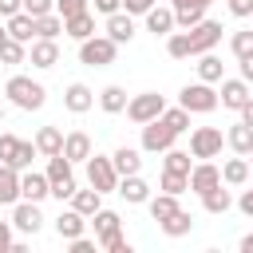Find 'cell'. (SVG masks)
Returning a JSON list of instances; mask_svg holds the SVG:
<instances>
[{"instance_id":"cell-1","label":"cell","mask_w":253,"mask_h":253,"mask_svg":"<svg viewBox=\"0 0 253 253\" xmlns=\"http://www.w3.org/2000/svg\"><path fill=\"white\" fill-rule=\"evenodd\" d=\"M4 95H8V103L20 107V111H40V107L47 103V87L36 83L32 75H12V79L4 83Z\"/></svg>"},{"instance_id":"cell-2","label":"cell","mask_w":253,"mask_h":253,"mask_svg":"<svg viewBox=\"0 0 253 253\" xmlns=\"http://www.w3.org/2000/svg\"><path fill=\"white\" fill-rule=\"evenodd\" d=\"M75 162L59 150V154H51L47 158V182H51V198H59V202H71V194L79 190L75 186V170H71Z\"/></svg>"},{"instance_id":"cell-3","label":"cell","mask_w":253,"mask_h":253,"mask_svg":"<svg viewBox=\"0 0 253 253\" xmlns=\"http://www.w3.org/2000/svg\"><path fill=\"white\" fill-rule=\"evenodd\" d=\"M115 55H119V43H115L107 32H103V36H87V40L79 43V63H83V67H111Z\"/></svg>"},{"instance_id":"cell-4","label":"cell","mask_w":253,"mask_h":253,"mask_svg":"<svg viewBox=\"0 0 253 253\" xmlns=\"http://www.w3.org/2000/svg\"><path fill=\"white\" fill-rule=\"evenodd\" d=\"M178 103L190 111V115H210V111H217V103H221V95L213 91V83H186L182 91H178Z\"/></svg>"},{"instance_id":"cell-5","label":"cell","mask_w":253,"mask_h":253,"mask_svg":"<svg viewBox=\"0 0 253 253\" xmlns=\"http://www.w3.org/2000/svg\"><path fill=\"white\" fill-rule=\"evenodd\" d=\"M83 166H87V186H95L99 194H115V190H119L115 158H107V154H91Z\"/></svg>"},{"instance_id":"cell-6","label":"cell","mask_w":253,"mask_h":253,"mask_svg":"<svg viewBox=\"0 0 253 253\" xmlns=\"http://www.w3.org/2000/svg\"><path fill=\"white\" fill-rule=\"evenodd\" d=\"M174 138H178V130H174L162 115H158V119L142 123V142H138V146H142L146 154H166V150L174 146Z\"/></svg>"},{"instance_id":"cell-7","label":"cell","mask_w":253,"mask_h":253,"mask_svg":"<svg viewBox=\"0 0 253 253\" xmlns=\"http://www.w3.org/2000/svg\"><path fill=\"white\" fill-rule=\"evenodd\" d=\"M162 111H166V99H162L158 91H142V95H134V99L126 103V119H130L134 126H142V123L158 119Z\"/></svg>"},{"instance_id":"cell-8","label":"cell","mask_w":253,"mask_h":253,"mask_svg":"<svg viewBox=\"0 0 253 253\" xmlns=\"http://www.w3.org/2000/svg\"><path fill=\"white\" fill-rule=\"evenodd\" d=\"M221 146H225L221 126H194L190 130V154L194 158H217Z\"/></svg>"},{"instance_id":"cell-9","label":"cell","mask_w":253,"mask_h":253,"mask_svg":"<svg viewBox=\"0 0 253 253\" xmlns=\"http://www.w3.org/2000/svg\"><path fill=\"white\" fill-rule=\"evenodd\" d=\"M186 36H190V47H194V55H206V51H213L217 43H221V24L217 20H202V24H194V28H182Z\"/></svg>"},{"instance_id":"cell-10","label":"cell","mask_w":253,"mask_h":253,"mask_svg":"<svg viewBox=\"0 0 253 253\" xmlns=\"http://www.w3.org/2000/svg\"><path fill=\"white\" fill-rule=\"evenodd\" d=\"M213 186H221V166H213L210 158H198L194 170H190V190L202 198V194H210Z\"/></svg>"},{"instance_id":"cell-11","label":"cell","mask_w":253,"mask_h":253,"mask_svg":"<svg viewBox=\"0 0 253 253\" xmlns=\"http://www.w3.org/2000/svg\"><path fill=\"white\" fill-rule=\"evenodd\" d=\"M12 225H16L20 233H40V229H43L40 202H28V198H20V202L12 206Z\"/></svg>"},{"instance_id":"cell-12","label":"cell","mask_w":253,"mask_h":253,"mask_svg":"<svg viewBox=\"0 0 253 253\" xmlns=\"http://www.w3.org/2000/svg\"><path fill=\"white\" fill-rule=\"evenodd\" d=\"M217 95H221V107H225V111H241V107L253 99V83H245L241 75H237V79H221V91H217Z\"/></svg>"},{"instance_id":"cell-13","label":"cell","mask_w":253,"mask_h":253,"mask_svg":"<svg viewBox=\"0 0 253 253\" xmlns=\"http://www.w3.org/2000/svg\"><path fill=\"white\" fill-rule=\"evenodd\" d=\"M126 206H146L150 202V186H146V178L142 174H126V178H119V190H115Z\"/></svg>"},{"instance_id":"cell-14","label":"cell","mask_w":253,"mask_h":253,"mask_svg":"<svg viewBox=\"0 0 253 253\" xmlns=\"http://www.w3.org/2000/svg\"><path fill=\"white\" fill-rule=\"evenodd\" d=\"M28 63L40 67V71L55 67V63H59V43H55V40H32V43H28Z\"/></svg>"},{"instance_id":"cell-15","label":"cell","mask_w":253,"mask_h":253,"mask_svg":"<svg viewBox=\"0 0 253 253\" xmlns=\"http://www.w3.org/2000/svg\"><path fill=\"white\" fill-rule=\"evenodd\" d=\"M63 107H67L71 115H87V111L95 107V91H91L87 83H67V91H63Z\"/></svg>"},{"instance_id":"cell-16","label":"cell","mask_w":253,"mask_h":253,"mask_svg":"<svg viewBox=\"0 0 253 253\" xmlns=\"http://www.w3.org/2000/svg\"><path fill=\"white\" fill-rule=\"evenodd\" d=\"M63 154H67L71 162H87V158L95 154L91 134H87V130H67V134H63Z\"/></svg>"},{"instance_id":"cell-17","label":"cell","mask_w":253,"mask_h":253,"mask_svg":"<svg viewBox=\"0 0 253 253\" xmlns=\"http://www.w3.org/2000/svg\"><path fill=\"white\" fill-rule=\"evenodd\" d=\"M20 194H24L28 202H43V198L51 194L47 170H43V174H40V170H24V174H20Z\"/></svg>"},{"instance_id":"cell-18","label":"cell","mask_w":253,"mask_h":253,"mask_svg":"<svg viewBox=\"0 0 253 253\" xmlns=\"http://www.w3.org/2000/svg\"><path fill=\"white\" fill-rule=\"evenodd\" d=\"M107 36H111L115 43H130V40H134V16H130L126 8L111 12V16H107Z\"/></svg>"},{"instance_id":"cell-19","label":"cell","mask_w":253,"mask_h":253,"mask_svg":"<svg viewBox=\"0 0 253 253\" xmlns=\"http://www.w3.org/2000/svg\"><path fill=\"white\" fill-rule=\"evenodd\" d=\"M174 28H178V20H174V8H162V4H154V8L146 12V32H154V40H158V36L166 40Z\"/></svg>"},{"instance_id":"cell-20","label":"cell","mask_w":253,"mask_h":253,"mask_svg":"<svg viewBox=\"0 0 253 253\" xmlns=\"http://www.w3.org/2000/svg\"><path fill=\"white\" fill-rule=\"evenodd\" d=\"M24 194H20V170L0 162V206H16Z\"/></svg>"},{"instance_id":"cell-21","label":"cell","mask_w":253,"mask_h":253,"mask_svg":"<svg viewBox=\"0 0 253 253\" xmlns=\"http://www.w3.org/2000/svg\"><path fill=\"white\" fill-rule=\"evenodd\" d=\"M111 158H115V170H119V178H126V174H138V170H142V146H119Z\"/></svg>"},{"instance_id":"cell-22","label":"cell","mask_w":253,"mask_h":253,"mask_svg":"<svg viewBox=\"0 0 253 253\" xmlns=\"http://www.w3.org/2000/svg\"><path fill=\"white\" fill-rule=\"evenodd\" d=\"M63 36H71V40H87V36H95V16H91V8L87 12H79V16H67L63 20Z\"/></svg>"},{"instance_id":"cell-23","label":"cell","mask_w":253,"mask_h":253,"mask_svg":"<svg viewBox=\"0 0 253 253\" xmlns=\"http://www.w3.org/2000/svg\"><path fill=\"white\" fill-rule=\"evenodd\" d=\"M87 229V217L79 213V210H63L59 217H55V233L63 237V241H71V237H79Z\"/></svg>"},{"instance_id":"cell-24","label":"cell","mask_w":253,"mask_h":253,"mask_svg":"<svg viewBox=\"0 0 253 253\" xmlns=\"http://www.w3.org/2000/svg\"><path fill=\"white\" fill-rule=\"evenodd\" d=\"M225 146H229L233 154H249V150H253V126H249V123H233V126L225 130Z\"/></svg>"},{"instance_id":"cell-25","label":"cell","mask_w":253,"mask_h":253,"mask_svg":"<svg viewBox=\"0 0 253 253\" xmlns=\"http://www.w3.org/2000/svg\"><path fill=\"white\" fill-rule=\"evenodd\" d=\"M8 36L20 40V43H32V40H36V16H28V12L8 16Z\"/></svg>"},{"instance_id":"cell-26","label":"cell","mask_w":253,"mask_h":253,"mask_svg":"<svg viewBox=\"0 0 253 253\" xmlns=\"http://www.w3.org/2000/svg\"><path fill=\"white\" fill-rule=\"evenodd\" d=\"M36 150H40L43 158L59 154V150H63V130H59V126H40V130H36Z\"/></svg>"},{"instance_id":"cell-27","label":"cell","mask_w":253,"mask_h":253,"mask_svg":"<svg viewBox=\"0 0 253 253\" xmlns=\"http://www.w3.org/2000/svg\"><path fill=\"white\" fill-rule=\"evenodd\" d=\"M249 174H253V170H249V158H245V154H237V158H229V162L221 166V182H225V186H245Z\"/></svg>"},{"instance_id":"cell-28","label":"cell","mask_w":253,"mask_h":253,"mask_svg":"<svg viewBox=\"0 0 253 253\" xmlns=\"http://www.w3.org/2000/svg\"><path fill=\"white\" fill-rule=\"evenodd\" d=\"M71 210H79L83 217H95L99 210H103V194L91 186V190H75L71 194Z\"/></svg>"},{"instance_id":"cell-29","label":"cell","mask_w":253,"mask_h":253,"mask_svg":"<svg viewBox=\"0 0 253 253\" xmlns=\"http://www.w3.org/2000/svg\"><path fill=\"white\" fill-rule=\"evenodd\" d=\"M202 210H206V213H229V210H233V194L225 190V182L213 186L210 194H202Z\"/></svg>"},{"instance_id":"cell-30","label":"cell","mask_w":253,"mask_h":253,"mask_svg":"<svg viewBox=\"0 0 253 253\" xmlns=\"http://www.w3.org/2000/svg\"><path fill=\"white\" fill-rule=\"evenodd\" d=\"M198 79H202V83H221V79H225V63H221L213 51L198 55Z\"/></svg>"},{"instance_id":"cell-31","label":"cell","mask_w":253,"mask_h":253,"mask_svg":"<svg viewBox=\"0 0 253 253\" xmlns=\"http://www.w3.org/2000/svg\"><path fill=\"white\" fill-rule=\"evenodd\" d=\"M91 221H95V237H99V241H107V237L123 233V217H119L115 210H99Z\"/></svg>"},{"instance_id":"cell-32","label":"cell","mask_w":253,"mask_h":253,"mask_svg":"<svg viewBox=\"0 0 253 253\" xmlns=\"http://www.w3.org/2000/svg\"><path fill=\"white\" fill-rule=\"evenodd\" d=\"M126 103H130V99H126V91H123L119 83H111V87H103V91H99V107H103L107 115H119V111H126Z\"/></svg>"},{"instance_id":"cell-33","label":"cell","mask_w":253,"mask_h":253,"mask_svg":"<svg viewBox=\"0 0 253 253\" xmlns=\"http://www.w3.org/2000/svg\"><path fill=\"white\" fill-rule=\"evenodd\" d=\"M146 210H150L154 221H166V217H170L174 210H182V206H178V194H166V190H162V194H154V198L146 202Z\"/></svg>"},{"instance_id":"cell-34","label":"cell","mask_w":253,"mask_h":253,"mask_svg":"<svg viewBox=\"0 0 253 253\" xmlns=\"http://www.w3.org/2000/svg\"><path fill=\"white\" fill-rule=\"evenodd\" d=\"M59 36H63V16L59 12L36 16V40H59Z\"/></svg>"},{"instance_id":"cell-35","label":"cell","mask_w":253,"mask_h":253,"mask_svg":"<svg viewBox=\"0 0 253 253\" xmlns=\"http://www.w3.org/2000/svg\"><path fill=\"white\" fill-rule=\"evenodd\" d=\"M158 225H162V233H166V237H186V233L194 229V217H190L186 210H174V213H170L166 221H158Z\"/></svg>"},{"instance_id":"cell-36","label":"cell","mask_w":253,"mask_h":253,"mask_svg":"<svg viewBox=\"0 0 253 253\" xmlns=\"http://www.w3.org/2000/svg\"><path fill=\"white\" fill-rule=\"evenodd\" d=\"M166 55H170V59H190V55H194L190 36H186V32H170V36H166Z\"/></svg>"},{"instance_id":"cell-37","label":"cell","mask_w":253,"mask_h":253,"mask_svg":"<svg viewBox=\"0 0 253 253\" xmlns=\"http://www.w3.org/2000/svg\"><path fill=\"white\" fill-rule=\"evenodd\" d=\"M194 154L190 150H178V146H170L166 150V158H162V170H178V174H190L194 170V162H190Z\"/></svg>"},{"instance_id":"cell-38","label":"cell","mask_w":253,"mask_h":253,"mask_svg":"<svg viewBox=\"0 0 253 253\" xmlns=\"http://www.w3.org/2000/svg\"><path fill=\"white\" fill-rule=\"evenodd\" d=\"M0 63H8V67H16V63H28V43H20V40H4V47H0Z\"/></svg>"},{"instance_id":"cell-39","label":"cell","mask_w":253,"mask_h":253,"mask_svg":"<svg viewBox=\"0 0 253 253\" xmlns=\"http://www.w3.org/2000/svg\"><path fill=\"white\" fill-rule=\"evenodd\" d=\"M158 186L166 190V194H186L190 190V174H178V170H162V178H158Z\"/></svg>"},{"instance_id":"cell-40","label":"cell","mask_w":253,"mask_h":253,"mask_svg":"<svg viewBox=\"0 0 253 253\" xmlns=\"http://www.w3.org/2000/svg\"><path fill=\"white\" fill-rule=\"evenodd\" d=\"M229 47H233V55H237V59L253 55V28H241V32H233V36H229Z\"/></svg>"},{"instance_id":"cell-41","label":"cell","mask_w":253,"mask_h":253,"mask_svg":"<svg viewBox=\"0 0 253 253\" xmlns=\"http://www.w3.org/2000/svg\"><path fill=\"white\" fill-rule=\"evenodd\" d=\"M162 119H166L178 134H182V130H190V111H186L182 103H178V107H166V111H162Z\"/></svg>"},{"instance_id":"cell-42","label":"cell","mask_w":253,"mask_h":253,"mask_svg":"<svg viewBox=\"0 0 253 253\" xmlns=\"http://www.w3.org/2000/svg\"><path fill=\"white\" fill-rule=\"evenodd\" d=\"M174 20H178V28H194L206 20V8H174Z\"/></svg>"},{"instance_id":"cell-43","label":"cell","mask_w":253,"mask_h":253,"mask_svg":"<svg viewBox=\"0 0 253 253\" xmlns=\"http://www.w3.org/2000/svg\"><path fill=\"white\" fill-rule=\"evenodd\" d=\"M20 142L24 138H16V134H0V162H16V150H20Z\"/></svg>"},{"instance_id":"cell-44","label":"cell","mask_w":253,"mask_h":253,"mask_svg":"<svg viewBox=\"0 0 253 253\" xmlns=\"http://www.w3.org/2000/svg\"><path fill=\"white\" fill-rule=\"evenodd\" d=\"M36 154H40V150H36V138H32V142H20V150H16V162H12V166H16V170H28Z\"/></svg>"},{"instance_id":"cell-45","label":"cell","mask_w":253,"mask_h":253,"mask_svg":"<svg viewBox=\"0 0 253 253\" xmlns=\"http://www.w3.org/2000/svg\"><path fill=\"white\" fill-rule=\"evenodd\" d=\"M87 8H91L87 0H55V12H59L63 20H67V16H79V12H87Z\"/></svg>"},{"instance_id":"cell-46","label":"cell","mask_w":253,"mask_h":253,"mask_svg":"<svg viewBox=\"0 0 253 253\" xmlns=\"http://www.w3.org/2000/svg\"><path fill=\"white\" fill-rule=\"evenodd\" d=\"M24 12L28 16H47V12H55V0H24Z\"/></svg>"},{"instance_id":"cell-47","label":"cell","mask_w":253,"mask_h":253,"mask_svg":"<svg viewBox=\"0 0 253 253\" xmlns=\"http://www.w3.org/2000/svg\"><path fill=\"white\" fill-rule=\"evenodd\" d=\"M107 253H130V241L123 237V233H115V237H107V241H99Z\"/></svg>"},{"instance_id":"cell-48","label":"cell","mask_w":253,"mask_h":253,"mask_svg":"<svg viewBox=\"0 0 253 253\" xmlns=\"http://www.w3.org/2000/svg\"><path fill=\"white\" fill-rule=\"evenodd\" d=\"M154 4H158V0H123V8H126L130 16H146Z\"/></svg>"},{"instance_id":"cell-49","label":"cell","mask_w":253,"mask_h":253,"mask_svg":"<svg viewBox=\"0 0 253 253\" xmlns=\"http://www.w3.org/2000/svg\"><path fill=\"white\" fill-rule=\"evenodd\" d=\"M95 245H99V237H95V241H91V237H83V233H79V237H71V253H95Z\"/></svg>"},{"instance_id":"cell-50","label":"cell","mask_w":253,"mask_h":253,"mask_svg":"<svg viewBox=\"0 0 253 253\" xmlns=\"http://www.w3.org/2000/svg\"><path fill=\"white\" fill-rule=\"evenodd\" d=\"M12 229H16L12 221H0V253H12V241H16Z\"/></svg>"},{"instance_id":"cell-51","label":"cell","mask_w":253,"mask_h":253,"mask_svg":"<svg viewBox=\"0 0 253 253\" xmlns=\"http://www.w3.org/2000/svg\"><path fill=\"white\" fill-rule=\"evenodd\" d=\"M229 12L241 20V16H253V0H229Z\"/></svg>"},{"instance_id":"cell-52","label":"cell","mask_w":253,"mask_h":253,"mask_svg":"<svg viewBox=\"0 0 253 253\" xmlns=\"http://www.w3.org/2000/svg\"><path fill=\"white\" fill-rule=\"evenodd\" d=\"M16 12H24V0H0V16H4V20L16 16Z\"/></svg>"},{"instance_id":"cell-53","label":"cell","mask_w":253,"mask_h":253,"mask_svg":"<svg viewBox=\"0 0 253 253\" xmlns=\"http://www.w3.org/2000/svg\"><path fill=\"white\" fill-rule=\"evenodd\" d=\"M237 210H241L245 217H253V190H241V198H237Z\"/></svg>"},{"instance_id":"cell-54","label":"cell","mask_w":253,"mask_h":253,"mask_svg":"<svg viewBox=\"0 0 253 253\" xmlns=\"http://www.w3.org/2000/svg\"><path fill=\"white\" fill-rule=\"evenodd\" d=\"M119 8H123V0H95V12H103V16H111Z\"/></svg>"},{"instance_id":"cell-55","label":"cell","mask_w":253,"mask_h":253,"mask_svg":"<svg viewBox=\"0 0 253 253\" xmlns=\"http://www.w3.org/2000/svg\"><path fill=\"white\" fill-rule=\"evenodd\" d=\"M237 63H241V79L253 83V55H245V59H237Z\"/></svg>"},{"instance_id":"cell-56","label":"cell","mask_w":253,"mask_h":253,"mask_svg":"<svg viewBox=\"0 0 253 253\" xmlns=\"http://www.w3.org/2000/svg\"><path fill=\"white\" fill-rule=\"evenodd\" d=\"M213 0H174L170 8H210Z\"/></svg>"},{"instance_id":"cell-57","label":"cell","mask_w":253,"mask_h":253,"mask_svg":"<svg viewBox=\"0 0 253 253\" xmlns=\"http://www.w3.org/2000/svg\"><path fill=\"white\" fill-rule=\"evenodd\" d=\"M237 115H241V123H249V126H253V99H249V103H245Z\"/></svg>"},{"instance_id":"cell-58","label":"cell","mask_w":253,"mask_h":253,"mask_svg":"<svg viewBox=\"0 0 253 253\" xmlns=\"http://www.w3.org/2000/svg\"><path fill=\"white\" fill-rule=\"evenodd\" d=\"M237 249H241V253H253V233H245V237L237 241Z\"/></svg>"},{"instance_id":"cell-59","label":"cell","mask_w":253,"mask_h":253,"mask_svg":"<svg viewBox=\"0 0 253 253\" xmlns=\"http://www.w3.org/2000/svg\"><path fill=\"white\" fill-rule=\"evenodd\" d=\"M4 40H8V24H0V47H4Z\"/></svg>"},{"instance_id":"cell-60","label":"cell","mask_w":253,"mask_h":253,"mask_svg":"<svg viewBox=\"0 0 253 253\" xmlns=\"http://www.w3.org/2000/svg\"><path fill=\"white\" fill-rule=\"evenodd\" d=\"M245 158H249V170H253V150H249V154H245Z\"/></svg>"},{"instance_id":"cell-61","label":"cell","mask_w":253,"mask_h":253,"mask_svg":"<svg viewBox=\"0 0 253 253\" xmlns=\"http://www.w3.org/2000/svg\"><path fill=\"white\" fill-rule=\"evenodd\" d=\"M0 123H4V103H0Z\"/></svg>"}]
</instances>
